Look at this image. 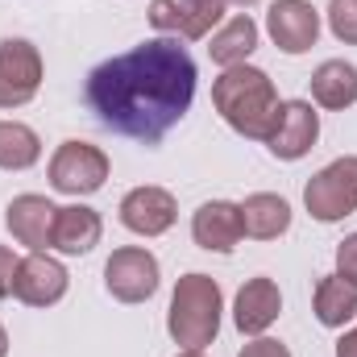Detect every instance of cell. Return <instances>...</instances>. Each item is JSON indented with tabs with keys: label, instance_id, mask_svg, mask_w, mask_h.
I'll return each instance as SVG.
<instances>
[{
	"label": "cell",
	"instance_id": "d4e9b609",
	"mask_svg": "<svg viewBox=\"0 0 357 357\" xmlns=\"http://www.w3.org/2000/svg\"><path fill=\"white\" fill-rule=\"evenodd\" d=\"M17 266H21V258L8 250V245H0V299H8L13 295V282H17Z\"/></svg>",
	"mask_w": 357,
	"mask_h": 357
},
{
	"label": "cell",
	"instance_id": "44dd1931",
	"mask_svg": "<svg viewBox=\"0 0 357 357\" xmlns=\"http://www.w3.org/2000/svg\"><path fill=\"white\" fill-rule=\"evenodd\" d=\"M225 0H178V25L175 38L183 42H204L212 38V29L225 21Z\"/></svg>",
	"mask_w": 357,
	"mask_h": 357
},
{
	"label": "cell",
	"instance_id": "83f0119b",
	"mask_svg": "<svg viewBox=\"0 0 357 357\" xmlns=\"http://www.w3.org/2000/svg\"><path fill=\"white\" fill-rule=\"evenodd\" d=\"M0 357H8V333H4V324H0Z\"/></svg>",
	"mask_w": 357,
	"mask_h": 357
},
{
	"label": "cell",
	"instance_id": "7a4b0ae2",
	"mask_svg": "<svg viewBox=\"0 0 357 357\" xmlns=\"http://www.w3.org/2000/svg\"><path fill=\"white\" fill-rule=\"evenodd\" d=\"M212 104H216L220 121L250 142H266L274 133L278 108H282L274 79L262 67H250V63L220 71V79L212 84Z\"/></svg>",
	"mask_w": 357,
	"mask_h": 357
},
{
	"label": "cell",
	"instance_id": "30bf717a",
	"mask_svg": "<svg viewBox=\"0 0 357 357\" xmlns=\"http://www.w3.org/2000/svg\"><path fill=\"white\" fill-rule=\"evenodd\" d=\"M266 33L282 54H307L320 42V13L312 0H274L266 13Z\"/></svg>",
	"mask_w": 357,
	"mask_h": 357
},
{
	"label": "cell",
	"instance_id": "3957f363",
	"mask_svg": "<svg viewBox=\"0 0 357 357\" xmlns=\"http://www.w3.org/2000/svg\"><path fill=\"white\" fill-rule=\"evenodd\" d=\"M220 312H225L220 282L204 270H191L175 282L171 312H167V333H171V341L178 349H204L220 333Z\"/></svg>",
	"mask_w": 357,
	"mask_h": 357
},
{
	"label": "cell",
	"instance_id": "8992f818",
	"mask_svg": "<svg viewBox=\"0 0 357 357\" xmlns=\"http://www.w3.org/2000/svg\"><path fill=\"white\" fill-rule=\"evenodd\" d=\"M158 282H162L158 258L150 250H142V245H121L104 262V287L121 303H146V299H154Z\"/></svg>",
	"mask_w": 357,
	"mask_h": 357
},
{
	"label": "cell",
	"instance_id": "9c48e42d",
	"mask_svg": "<svg viewBox=\"0 0 357 357\" xmlns=\"http://www.w3.org/2000/svg\"><path fill=\"white\" fill-rule=\"evenodd\" d=\"M116 212H121V225L129 233H137V237H162V233L175 229V220H178L175 195L167 187H154V183L125 191V199H121Z\"/></svg>",
	"mask_w": 357,
	"mask_h": 357
},
{
	"label": "cell",
	"instance_id": "e0dca14e",
	"mask_svg": "<svg viewBox=\"0 0 357 357\" xmlns=\"http://www.w3.org/2000/svg\"><path fill=\"white\" fill-rule=\"evenodd\" d=\"M258 38H262V29H258V21L250 17V13H237V17H229L216 33H212V42H208V54H212V63L216 67H241V63H250V54L258 50Z\"/></svg>",
	"mask_w": 357,
	"mask_h": 357
},
{
	"label": "cell",
	"instance_id": "5b68a950",
	"mask_svg": "<svg viewBox=\"0 0 357 357\" xmlns=\"http://www.w3.org/2000/svg\"><path fill=\"white\" fill-rule=\"evenodd\" d=\"M108 171H112L108 154H104L100 146H91V142H79V137L63 142V146L50 154V167H46L50 187L63 191V195H75V199H79V195H96V191L108 183Z\"/></svg>",
	"mask_w": 357,
	"mask_h": 357
},
{
	"label": "cell",
	"instance_id": "52a82bcc",
	"mask_svg": "<svg viewBox=\"0 0 357 357\" xmlns=\"http://www.w3.org/2000/svg\"><path fill=\"white\" fill-rule=\"evenodd\" d=\"M42 54L25 38H4L0 42V108H25L42 91Z\"/></svg>",
	"mask_w": 357,
	"mask_h": 357
},
{
	"label": "cell",
	"instance_id": "ac0fdd59",
	"mask_svg": "<svg viewBox=\"0 0 357 357\" xmlns=\"http://www.w3.org/2000/svg\"><path fill=\"white\" fill-rule=\"evenodd\" d=\"M312 100L328 112H345L357 104V67L345 59H324L312 71Z\"/></svg>",
	"mask_w": 357,
	"mask_h": 357
},
{
	"label": "cell",
	"instance_id": "2e32d148",
	"mask_svg": "<svg viewBox=\"0 0 357 357\" xmlns=\"http://www.w3.org/2000/svg\"><path fill=\"white\" fill-rule=\"evenodd\" d=\"M237 208H241V233L254 241H278L291 229V204L274 191H254Z\"/></svg>",
	"mask_w": 357,
	"mask_h": 357
},
{
	"label": "cell",
	"instance_id": "4fadbf2b",
	"mask_svg": "<svg viewBox=\"0 0 357 357\" xmlns=\"http://www.w3.org/2000/svg\"><path fill=\"white\" fill-rule=\"evenodd\" d=\"M241 208L229 199H208L191 216V241L208 254H233L241 241Z\"/></svg>",
	"mask_w": 357,
	"mask_h": 357
},
{
	"label": "cell",
	"instance_id": "7402d4cb",
	"mask_svg": "<svg viewBox=\"0 0 357 357\" xmlns=\"http://www.w3.org/2000/svg\"><path fill=\"white\" fill-rule=\"evenodd\" d=\"M328 29L337 42L357 46V0H328Z\"/></svg>",
	"mask_w": 357,
	"mask_h": 357
},
{
	"label": "cell",
	"instance_id": "6da1fadb",
	"mask_svg": "<svg viewBox=\"0 0 357 357\" xmlns=\"http://www.w3.org/2000/svg\"><path fill=\"white\" fill-rule=\"evenodd\" d=\"M195 100V59L178 38H150L88 75V108L96 121L142 146H158Z\"/></svg>",
	"mask_w": 357,
	"mask_h": 357
},
{
	"label": "cell",
	"instance_id": "f1b7e54d",
	"mask_svg": "<svg viewBox=\"0 0 357 357\" xmlns=\"http://www.w3.org/2000/svg\"><path fill=\"white\" fill-rule=\"evenodd\" d=\"M225 4H241V8H254V4H262V0H225Z\"/></svg>",
	"mask_w": 357,
	"mask_h": 357
},
{
	"label": "cell",
	"instance_id": "8fae6325",
	"mask_svg": "<svg viewBox=\"0 0 357 357\" xmlns=\"http://www.w3.org/2000/svg\"><path fill=\"white\" fill-rule=\"evenodd\" d=\"M71 287V274L59 258L50 254H25L21 266H17V282H13V295L25 303V307H54Z\"/></svg>",
	"mask_w": 357,
	"mask_h": 357
},
{
	"label": "cell",
	"instance_id": "9a60e30c",
	"mask_svg": "<svg viewBox=\"0 0 357 357\" xmlns=\"http://www.w3.org/2000/svg\"><path fill=\"white\" fill-rule=\"evenodd\" d=\"M104 237V220L100 212L88 204H67L54 212V237H50V250L67 254V258H84L100 245Z\"/></svg>",
	"mask_w": 357,
	"mask_h": 357
},
{
	"label": "cell",
	"instance_id": "d6986e66",
	"mask_svg": "<svg viewBox=\"0 0 357 357\" xmlns=\"http://www.w3.org/2000/svg\"><path fill=\"white\" fill-rule=\"evenodd\" d=\"M312 307L324 328H345L349 320H357V282L341 278V274H324L316 282Z\"/></svg>",
	"mask_w": 357,
	"mask_h": 357
},
{
	"label": "cell",
	"instance_id": "277c9868",
	"mask_svg": "<svg viewBox=\"0 0 357 357\" xmlns=\"http://www.w3.org/2000/svg\"><path fill=\"white\" fill-rule=\"evenodd\" d=\"M303 208L320 225H337V220L354 216L357 212V154L333 158L324 171H316V175L307 178Z\"/></svg>",
	"mask_w": 357,
	"mask_h": 357
},
{
	"label": "cell",
	"instance_id": "ba28073f",
	"mask_svg": "<svg viewBox=\"0 0 357 357\" xmlns=\"http://www.w3.org/2000/svg\"><path fill=\"white\" fill-rule=\"evenodd\" d=\"M316 142H320V112L312 108V100H282L266 150L278 162H299L303 154H312Z\"/></svg>",
	"mask_w": 357,
	"mask_h": 357
},
{
	"label": "cell",
	"instance_id": "f546056e",
	"mask_svg": "<svg viewBox=\"0 0 357 357\" xmlns=\"http://www.w3.org/2000/svg\"><path fill=\"white\" fill-rule=\"evenodd\" d=\"M175 357H204V349H183V354H175Z\"/></svg>",
	"mask_w": 357,
	"mask_h": 357
},
{
	"label": "cell",
	"instance_id": "ffe728a7",
	"mask_svg": "<svg viewBox=\"0 0 357 357\" xmlns=\"http://www.w3.org/2000/svg\"><path fill=\"white\" fill-rule=\"evenodd\" d=\"M42 158V137L21 121H0V171H29Z\"/></svg>",
	"mask_w": 357,
	"mask_h": 357
},
{
	"label": "cell",
	"instance_id": "484cf974",
	"mask_svg": "<svg viewBox=\"0 0 357 357\" xmlns=\"http://www.w3.org/2000/svg\"><path fill=\"white\" fill-rule=\"evenodd\" d=\"M237 357H291V349L282 341H274V337H254Z\"/></svg>",
	"mask_w": 357,
	"mask_h": 357
},
{
	"label": "cell",
	"instance_id": "603a6c76",
	"mask_svg": "<svg viewBox=\"0 0 357 357\" xmlns=\"http://www.w3.org/2000/svg\"><path fill=\"white\" fill-rule=\"evenodd\" d=\"M150 25L167 38H175L178 25V0H150Z\"/></svg>",
	"mask_w": 357,
	"mask_h": 357
},
{
	"label": "cell",
	"instance_id": "cb8c5ba5",
	"mask_svg": "<svg viewBox=\"0 0 357 357\" xmlns=\"http://www.w3.org/2000/svg\"><path fill=\"white\" fill-rule=\"evenodd\" d=\"M337 274L357 282V233H349L341 245H337Z\"/></svg>",
	"mask_w": 357,
	"mask_h": 357
},
{
	"label": "cell",
	"instance_id": "4316f807",
	"mask_svg": "<svg viewBox=\"0 0 357 357\" xmlns=\"http://www.w3.org/2000/svg\"><path fill=\"white\" fill-rule=\"evenodd\" d=\"M337 357H357V324L341 337V341H337Z\"/></svg>",
	"mask_w": 357,
	"mask_h": 357
},
{
	"label": "cell",
	"instance_id": "5bb4252c",
	"mask_svg": "<svg viewBox=\"0 0 357 357\" xmlns=\"http://www.w3.org/2000/svg\"><path fill=\"white\" fill-rule=\"evenodd\" d=\"M278 316H282V291H278V282L266 278V274L250 278L237 291V299H233V324L245 337H266V328Z\"/></svg>",
	"mask_w": 357,
	"mask_h": 357
},
{
	"label": "cell",
	"instance_id": "7c38bea8",
	"mask_svg": "<svg viewBox=\"0 0 357 357\" xmlns=\"http://www.w3.org/2000/svg\"><path fill=\"white\" fill-rule=\"evenodd\" d=\"M54 204L38 191H25L17 199H8L4 208V225L13 233L17 245H25L29 254H46L50 250V237H54Z\"/></svg>",
	"mask_w": 357,
	"mask_h": 357
}]
</instances>
